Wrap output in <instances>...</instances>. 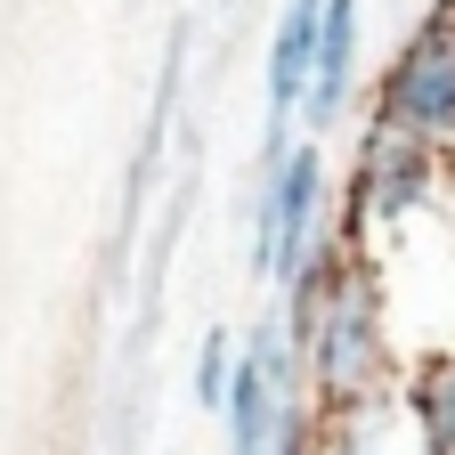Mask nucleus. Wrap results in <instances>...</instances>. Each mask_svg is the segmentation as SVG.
<instances>
[{
    "instance_id": "nucleus-7",
    "label": "nucleus",
    "mask_w": 455,
    "mask_h": 455,
    "mask_svg": "<svg viewBox=\"0 0 455 455\" xmlns=\"http://www.w3.org/2000/svg\"><path fill=\"white\" fill-rule=\"evenodd\" d=\"M325 9L333 0H276V25H268V49H260V123H301Z\"/></svg>"
},
{
    "instance_id": "nucleus-8",
    "label": "nucleus",
    "mask_w": 455,
    "mask_h": 455,
    "mask_svg": "<svg viewBox=\"0 0 455 455\" xmlns=\"http://www.w3.org/2000/svg\"><path fill=\"white\" fill-rule=\"evenodd\" d=\"M317 431H325V455H423L407 390H374L358 407H333V415H317Z\"/></svg>"
},
{
    "instance_id": "nucleus-1",
    "label": "nucleus",
    "mask_w": 455,
    "mask_h": 455,
    "mask_svg": "<svg viewBox=\"0 0 455 455\" xmlns=\"http://www.w3.org/2000/svg\"><path fill=\"white\" fill-rule=\"evenodd\" d=\"M276 309H284V325H293V341H301L317 415L358 407V398H374V390H398L407 358H398L390 293H382V268H374V260L333 252L309 284L276 293Z\"/></svg>"
},
{
    "instance_id": "nucleus-11",
    "label": "nucleus",
    "mask_w": 455,
    "mask_h": 455,
    "mask_svg": "<svg viewBox=\"0 0 455 455\" xmlns=\"http://www.w3.org/2000/svg\"><path fill=\"white\" fill-rule=\"evenodd\" d=\"M284 455H325V431H317V407L293 415V431H284Z\"/></svg>"
},
{
    "instance_id": "nucleus-6",
    "label": "nucleus",
    "mask_w": 455,
    "mask_h": 455,
    "mask_svg": "<svg viewBox=\"0 0 455 455\" xmlns=\"http://www.w3.org/2000/svg\"><path fill=\"white\" fill-rule=\"evenodd\" d=\"M180 82H188V25H171L163 41V74H155V106H147V131H139V155H131V180H123V220H114V260L139 244V220H147V196L163 180V155H171V131H180Z\"/></svg>"
},
{
    "instance_id": "nucleus-5",
    "label": "nucleus",
    "mask_w": 455,
    "mask_h": 455,
    "mask_svg": "<svg viewBox=\"0 0 455 455\" xmlns=\"http://www.w3.org/2000/svg\"><path fill=\"white\" fill-rule=\"evenodd\" d=\"M358 66H366V0H333V9H325V33H317L309 98H301V131L317 147L358 114Z\"/></svg>"
},
{
    "instance_id": "nucleus-10",
    "label": "nucleus",
    "mask_w": 455,
    "mask_h": 455,
    "mask_svg": "<svg viewBox=\"0 0 455 455\" xmlns=\"http://www.w3.org/2000/svg\"><path fill=\"white\" fill-rule=\"evenodd\" d=\"M228 390H236V325H212V333L196 341L188 398H196V415H228Z\"/></svg>"
},
{
    "instance_id": "nucleus-9",
    "label": "nucleus",
    "mask_w": 455,
    "mask_h": 455,
    "mask_svg": "<svg viewBox=\"0 0 455 455\" xmlns=\"http://www.w3.org/2000/svg\"><path fill=\"white\" fill-rule=\"evenodd\" d=\"M398 390H407V415L423 431V455H455V350L447 358H415L398 374Z\"/></svg>"
},
{
    "instance_id": "nucleus-4",
    "label": "nucleus",
    "mask_w": 455,
    "mask_h": 455,
    "mask_svg": "<svg viewBox=\"0 0 455 455\" xmlns=\"http://www.w3.org/2000/svg\"><path fill=\"white\" fill-rule=\"evenodd\" d=\"M374 114L390 131L455 155V0H431V9L398 33L390 66L374 82Z\"/></svg>"
},
{
    "instance_id": "nucleus-3",
    "label": "nucleus",
    "mask_w": 455,
    "mask_h": 455,
    "mask_svg": "<svg viewBox=\"0 0 455 455\" xmlns=\"http://www.w3.org/2000/svg\"><path fill=\"white\" fill-rule=\"evenodd\" d=\"M455 155L390 131L382 114H366L358 139H350V163H341V252L358 260H382L398 236H415L423 220L447 212L455 196Z\"/></svg>"
},
{
    "instance_id": "nucleus-2",
    "label": "nucleus",
    "mask_w": 455,
    "mask_h": 455,
    "mask_svg": "<svg viewBox=\"0 0 455 455\" xmlns=\"http://www.w3.org/2000/svg\"><path fill=\"white\" fill-rule=\"evenodd\" d=\"M244 228H252V276L268 293L309 284L333 252H341V171L317 139L293 147H252V196H244Z\"/></svg>"
}]
</instances>
